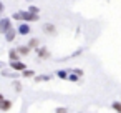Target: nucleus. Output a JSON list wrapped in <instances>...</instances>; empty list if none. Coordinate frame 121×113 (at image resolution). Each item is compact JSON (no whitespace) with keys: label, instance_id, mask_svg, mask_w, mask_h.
<instances>
[{"label":"nucleus","instance_id":"nucleus-1","mask_svg":"<svg viewBox=\"0 0 121 113\" xmlns=\"http://www.w3.org/2000/svg\"><path fill=\"white\" fill-rule=\"evenodd\" d=\"M15 20H23V22H37L38 20V14H32V12H17L13 14Z\"/></svg>","mask_w":121,"mask_h":113},{"label":"nucleus","instance_id":"nucleus-2","mask_svg":"<svg viewBox=\"0 0 121 113\" xmlns=\"http://www.w3.org/2000/svg\"><path fill=\"white\" fill-rule=\"evenodd\" d=\"M10 30H12V23H10V20H9V18H2V20H0V33L7 35Z\"/></svg>","mask_w":121,"mask_h":113},{"label":"nucleus","instance_id":"nucleus-3","mask_svg":"<svg viewBox=\"0 0 121 113\" xmlns=\"http://www.w3.org/2000/svg\"><path fill=\"white\" fill-rule=\"evenodd\" d=\"M10 67H12L13 70H18V72H25V70H27V65H25L23 62H20V60H17V62H10Z\"/></svg>","mask_w":121,"mask_h":113},{"label":"nucleus","instance_id":"nucleus-4","mask_svg":"<svg viewBox=\"0 0 121 113\" xmlns=\"http://www.w3.org/2000/svg\"><path fill=\"white\" fill-rule=\"evenodd\" d=\"M12 101L10 100H0V108H2V111H9L12 108Z\"/></svg>","mask_w":121,"mask_h":113},{"label":"nucleus","instance_id":"nucleus-5","mask_svg":"<svg viewBox=\"0 0 121 113\" xmlns=\"http://www.w3.org/2000/svg\"><path fill=\"white\" fill-rule=\"evenodd\" d=\"M17 52H18L20 55H28V53L32 52V48H30L28 45H22V47H18V48H17Z\"/></svg>","mask_w":121,"mask_h":113},{"label":"nucleus","instance_id":"nucleus-6","mask_svg":"<svg viewBox=\"0 0 121 113\" xmlns=\"http://www.w3.org/2000/svg\"><path fill=\"white\" fill-rule=\"evenodd\" d=\"M18 32H20V35H27V33H30V27H28V23H22V25L18 27Z\"/></svg>","mask_w":121,"mask_h":113},{"label":"nucleus","instance_id":"nucleus-7","mask_svg":"<svg viewBox=\"0 0 121 113\" xmlns=\"http://www.w3.org/2000/svg\"><path fill=\"white\" fill-rule=\"evenodd\" d=\"M43 32L48 33V35H52V33H55V27H53L52 23H45V25H43Z\"/></svg>","mask_w":121,"mask_h":113},{"label":"nucleus","instance_id":"nucleus-8","mask_svg":"<svg viewBox=\"0 0 121 113\" xmlns=\"http://www.w3.org/2000/svg\"><path fill=\"white\" fill-rule=\"evenodd\" d=\"M38 57H40V58H48V50H47L45 47H40V48H38Z\"/></svg>","mask_w":121,"mask_h":113},{"label":"nucleus","instance_id":"nucleus-9","mask_svg":"<svg viewBox=\"0 0 121 113\" xmlns=\"http://www.w3.org/2000/svg\"><path fill=\"white\" fill-rule=\"evenodd\" d=\"M15 37H17V32H15V30L12 28V30H10V32H9L7 35H5V40H7V42H12V40H13Z\"/></svg>","mask_w":121,"mask_h":113},{"label":"nucleus","instance_id":"nucleus-10","mask_svg":"<svg viewBox=\"0 0 121 113\" xmlns=\"http://www.w3.org/2000/svg\"><path fill=\"white\" fill-rule=\"evenodd\" d=\"M18 55H20V53H18L17 50H10V52H9V57H10L12 62H17V60H18Z\"/></svg>","mask_w":121,"mask_h":113},{"label":"nucleus","instance_id":"nucleus-11","mask_svg":"<svg viewBox=\"0 0 121 113\" xmlns=\"http://www.w3.org/2000/svg\"><path fill=\"white\" fill-rule=\"evenodd\" d=\"M22 77H25V78H32V77H35V72H33V70H25V72L22 73Z\"/></svg>","mask_w":121,"mask_h":113},{"label":"nucleus","instance_id":"nucleus-12","mask_svg":"<svg viewBox=\"0 0 121 113\" xmlns=\"http://www.w3.org/2000/svg\"><path fill=\"white\" fill-rule=\"evenodd\" d=\"M38 43H40V42H38L37 38H32V40H30V43H28V47H30V48H37V47H38Z\"/></svg>","mask_w":121,"mask_h":113},{"label":"nucleus","instance_id":"nucleus-13","mask_svg":"<svg viewBox=\"0 0 121 113\" xmlns=\"http://www.w3.org/2000/svg\"><path fill=\"white\" fill-rule=\"evenodd\" d=\"M113 110H116L118 113H121V103L119 101H113Z\"/></svg>","mask_w":121,"mask_h":113},{"label":"nucleus","instance_id":"nucleus-14","mask_svg":"<svg viewBox=\"0 0 121 113\" xmlns=\"http://www.w3.org/2000/svg\"><path fill=\"white\" fill-rule=\"evenodd\" d=\"M58 77H60V78H68L70 75H68L65 70H60V72H58Z\"/></svg>","mask_w":121,"mask_h":113},{"label":"nucleus","instance_id":"nucleus-15","mask_svg":"<svg viewBox=\"0 0 121 113\" xmlns=\"http://www.w3.org/2000/svg\"><path fill=\"white\" fill-rule=\"evenodd\" d=\"M28 12H32V14H38V9H37V7H33V5H32V7H30V9H28Z\"/></svg>","mask_w":121,"mask_h":113},{"label":"nucleus","instance_id":"nucleus-16","mask_svg":"<svg viewBox=\"0 0 121 113\" xmlns=\"http://www.w3.org/2000/svg\"><path fill=\"white\" fill-rule=\"evenodd\" d=\"M56 113H66V108H56Z\"/></svg>","mask_w":121,"mask_h":113}]
</instances>
